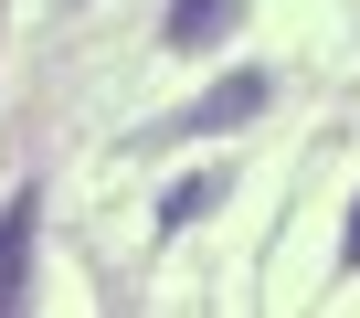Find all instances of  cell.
I'll return each mask as SVG.
<instances>
[{
  "mask_svg": "<svg viewBox=\"0 0 360 318\" xmlns=\"http://www.w3.org/2000/svg\"><path fill=\"white\" fill-rule=\"evenodd\" d=\"M255 106H265V75H255V64H244V75H223V85H212V96H202V106H191V117H169V127H244V117H255Z\"/></svg>",
  "mask_w": 360,
  "mask_h": 318,
  "instance_id": "6da1fadb",
  "label": "cell"
},
{
  "mask_svg": "<svg viewBox=\"0 0 360 318\" xmlns=\"http://www.w3.org/2000/svg\"><path fill=\"white\" fill-rule=\"evenodd\" d=\"M223 32H233V0H169V32H159V43H169V53H212Z\"/></svg>",
  "mask_w": 360,
  "mask_h": 318,
  "instance_id": "7a4b0ae2",
  "label": "cell"
},
{
  "mask_svg": "<svg viewBox=\"0 0 360 318\" xmlns=\"http://www.w3.org/2000/svg\"><path fill=\"white\" fill-rule=\"evenodd\" d=\"M32 223H43V212H32V191H22L11 212H0V307H22V265H32Z\"/></svg>",
  "mask_w": 360,
  "mask_h": 318,
  "instance_id": "3957f363",
  "label": "cell"
},
{
  "mask_svg": "<svg viewBox=\"0 0 360 318\" xmlns=\"http://www.w3.org/2000/svg\"><path fill=\"white\" fill-rule=\"evenodd\" d=\"M202 202H212V181H180V191H169V202H159V234H180V223H191V212H202Z\"/></svg>",
  "mask_w": 360,
  "mask_h": 318,
  "instance_id": "277c9868",
  "label": "cell"
},
{
  "mask_svg": "<svg viewBox=\"0 0 360 318\" xmlns=\"http://www.w3.org/2000/svg\"><path fill=\"white\" fill-rule=\"evenodd\" d=\"M349 265H360V202H349Z\"/></svg>",
  "mask_w": 360,
  "mask_h": 318,
  "instance_id": "5b68a950",
  "label": "cell"
}]
</instances>
